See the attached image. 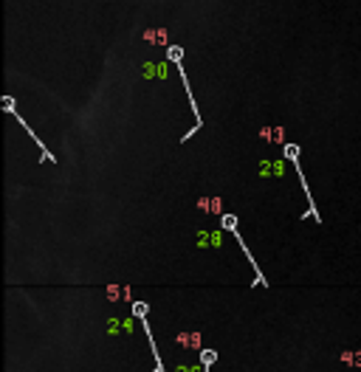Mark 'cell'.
<instances>
[{
	"instance_id": "cell-1",
	"label": "cell",
	"mask_w": 361,
	"mask_h": 372,
	"mask_svg": "<svg viewBox=\"0 0 361 372\" xmlns=\"http://www.w3.org/2000/svg\"><path fill=\"white\" fill-rule=\"evenodd\" d=\"M175 341L186 349H201V333H180Z\"/></svg>"
},
{
	"instance_id": "cell-2",
	"label": "cell",
	"mask_w": 361,
	"mask_h": 372,
	"mask_svg": "<svg viewBox=\"0 0 361 372\" xmlns=\"http://www.w3.org/2000/svg\"><path fill=\"white\" fill-rule=\"evenodd\" d=\"M214 361H217V352H214V349H201V364H203V370H209Z\"/></svg>"
},
{
	"instance_id": "cell-4",
	"label": "cell",
	"mask_w": 361,
	"mask_h": 372,
	"mask_svg": "<svg viewBox=\"0 0 361 372\" xmlns=\"http://www.w3.org/2000/svg\"><path fill=\"white\" fill-rule=\"evenodd\" d=\"M127 296H130L127 288H113V285L107 288V299H110V302H113V299H127Z\"/></svg>"
},
{
	"instance_id": "cell-3",
	"label": "cell",
	"mask_w": 361,
	"mask_h": 372,
	"mask_svg": "<svg viewBox=\"0 0 361 372\" xmlns=\"http://www.w3.org/2000/svg\"><path fill=\"white\" fill-rule=\"evenodd\" d=\"M147 310H150V304L147 302H133V316L138 319V322H144L147 319Z\"/></svg>"
},
{
	"instance_id": "cell-6",
	"label": "cell",
	"mask_w": 361,
	"mask_h": 372,
	"mask_svg": "<svg viewBox=\"0 0 361 372\" xmlns=\"http://www.w3.org/2000/svg\"><path fill=\"white\" fill-rule=\"evenodd\" d=\"M167 56H169V62H180V59H183V48H175V45H169Z\"/></svg>"
},
{
	"instance_id": "cell-5",
	"label": "cell",
	"mask_w": 361,
	"mask_h": 372,
	"mask_svg": "<svg viewBox=\"0 0 361 372\" xmlns=\"http://www.w3.org/2000/svg\"><path fill=\"white\" fill-rule=\"evenodd\" d=\"M341 361H344V364H350V367H361V352H344V355H341Z\"/></svg>"
}]
</instances>
